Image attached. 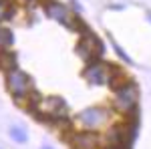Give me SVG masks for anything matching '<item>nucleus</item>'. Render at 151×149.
Listing matches in <instances>:
<instances>
[{"instance_id":"39448f33","label":"nucleus","mask_w":151,"mask_h":149,"mask_svg":"<svg viewBox=\"0 0 151 149\" xmlns=\"http://www.w3.org/2000/svg\"><path fill=\"white\" fill-rule=\"evenodd\" d=\"M83 79H87L89 85H107L109 83V63H89L83 71Z\"/></svg>"},{"instance_id":"9b49d317","label":"nucleus","mask_w":151,"mask_h":149,"mask_svg":"<svg viewBox=\"0 0 151 149\" xmlns=\"http://www.w3.org/2000/svg\"><path fill=\"white\" fill-rule=\"evenodd\" d=\"M8 135L12 137V141H16V143H20V145L28 141V133L24 131L22 127H10V129H8Z\"/></svg>"},{"instance_id":"0eeeda50","label":"nucleus","mask_w":151,"mask_h":149,"mask_svg":"<svg viewBox=\"0 0 151 149\" xmlns=\"http://www.w3.org/2000/svg\"><path fill=\"white\" fill-rule=\"evenodd\" d=\"M45 12H47L52 20L65 24L67 28H73V24H70V16H73V14L69 12V8H67L65 4H60L57 0H48L47 6H45Z\"/></svg>"},{"instance_id":"423d86ee","label":"nucleus","mask_w":151,"mask_h":149,"mask_svg":"<svg viewBox=\"0 0 151 149\" xmlns=\"http://www.w3.org/2000/svg\"><path fill=\"white\" fill-rule=\"evenodd\" d=\"M69 141L73 149H99V143H101L99 133L97 131H87V129L73 133Z\"/></svg>"},{"instance_id":"7ed1b4c3","label":"nucleus","mask_w":151,"mask_h":149,"mask_svg":"<svg viewBox=\"0 0 151 149\" xmlns=\"http://www.w3.org/2000/svg\"><path fill=\"white\" fill-rule=\"evenodd\" d=\"M6 85H8V91L12 93V97L16 101L28 97V93L32 91V79H30V75H26L20 69H14L6 75Z\"/></svg>"},{"instance_id":"f257e3e1","label":"nucleus","mask_w":151,"mask_h":149,"mask_svg":"<svg viewBox=\"0 0 151 149\" xmlns=\"http://www.w3.org/2000/svg\"><path fill=\"white\" fill-rule=\"evenodd\" d=\"M139 105V87L135 81L129 79L123 87H119L115 91V97H113V109L117 113L127 115L131 113L133 109H137Z\"/></svg>"},{"instance_id":"20e7f679","label":"nucleus","mask_w":151,"mask_h":149,"mask_svg":"<svg viewBox=\"0 0 151 149\" xmlns=\"http://www.w3.org/2000/svg\"><path fill=\"white\" fill-rule=\"evenodd\" d=\"M109 109L105 107H89L77 115V121L81 123L87 131H97L99 127H103L109 121Z\"/></svg>"},{"instance_id":"4468645a","label":"nucleus","mask_w":151,"mask_h":149,"mask_svg":"<svg viewBox=\"0 0 151 149\" xmlns=\"http://www.w3.org/2000/svg\"><path fill=\"white\" fill-rule=\"evenodd\" d=\"M70 6H73V10H77V12H79V16L83 14V6L79 4V2H77V0H73V2H70Z\"/></svg>"},{"instance_id":"f3484780","label":"nucleus","mask_w":151,"mask_h":149,"mask_svg":"<svg viewBox=\"0 0 151 149\" xmlns=\"http://www.w3.org/2000/svg\"><path fill=\"white\" fill-rule=\"evenodd\" d=\"M147 20H149V22H151V12H147Z\"/></svg>"},{"instance_id":"f03ea898","label":"nucleus","mask_w":151,"mask_h":149,"mask_svg":"<svg viewBox=\"0 0 151 149\" xmlns=\"http://www.w3.org/2000/svg\"><path fill=\"white\" fill-rule=\"evenodd\" d=\"M105 53V46L103 42L99 40V36L93 35V32H89V35L81 36V40H79V45H77V55L89 65V63H97L99 58L103 57Z\"/></svg>"},{"instance_id":"1a4fd4ad","label":"nucleus","mask_w":151,"mask_h":149,"mask_svg":"<svg viewBox=\"0 0 151 149\" xmlns=\"http://www.w3.org/2000/svg\"><path fill=\"white\" fill-rule=\"evenodd\" d=\"M0 69L6 75L16 69V55L12 50H0Z\"/></svg>"},{"instance_id":"ddd939ff","label":"nucleus","mask_w":151,"mask_h":149,"mask_svg":"<svg viewBox=\"0 0 151 149\" xmlns=\"http://www.w3.org/2000/svg\"><path fill=\"white\" fill-rule=\"evenodd\" d=\"M111 45H113V48H115V53H117V55H119V58H121V60H123L125 65H133V60H131V57H129L127 53H125V50H123L121 46L117 45V42H115V40H113V38H111Z\"/></svg>"},{"instance_id":"dca6fc26","label":"nucleus","mask_w":151,"mask_h":149,"mask_svg":"<svg viewBox=\"0 0 151 149\" xmlns=\"http://www.w3.org/2000/svg\"><path fill=\"white\" fill-rule=\"evenodd\" d=\"M40 149H52V147H50V145H42Z\"/></svg>"},{"instance_id":"9d476101","label":"nucleus","mask_w":151,"mask_h":149,"mask_svg":"<svg viewBox=\"0 0 151 149\" xmlns=\"http://www.w3.org/2000/svg\"><path fill=\"white\" fill-rule=\"evenodd\" d=\"M14 46V35L10 28L0 24V50H12Z\"/></svg>"},{"instance_id":"6e6552de","label":"nucleus","mask_w":151,"mask_h":149,"mask_svg":"<svg viewBox=\"0 0 151 149\" xmlns=\"http://www.w3.org/2000/svg\"><path fill=\"white\" fill-rule=\"evenodd\" d=\"M127 81H129V77L123 73V71L119 69V67H115V65H111V63H109V83H107V85H109L113 91H117L119 87H123Z\"/></svg>"},{"instance_id":"f8f14e48","label":"nucleus","mask_w":151,"mask_h":149,"mask_svg":"<svg viewBox=\"0 0 151 149\" xmlns=\"http://www.w3.org/2000/svg\"><path fill=\"white\" fill-rule=\"evenodd\" d=\"M16 14V8L8 4V0H0V20H10Z\"/></svg>"},{"instance_id":"2eb2a0df","label":"nucleus","mask_w":151,"mask_h":149,"mask_svg":"<svg viewBox=\"0 0 151 149\" xmlns=\"http://www.w3.org/2000/svg\"><path fill=\"white\" fill-rule=\"evenodd\" d=\"M20 2H26L28 4V2H38V0H20Z\"/></svg>"}]
</instances>
